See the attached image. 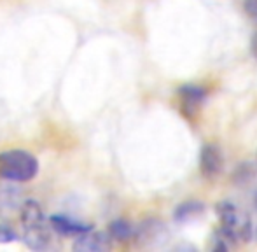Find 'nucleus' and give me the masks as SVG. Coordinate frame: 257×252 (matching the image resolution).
Wrapping results in <instances>:
<instances>
[{
    "label": "nucleus",
    "mask_w": 257,
    "mask_h": 252,
    "mask_svg": "<svg viewBox=\"0 0 257 252\" xmlns=\"http://www.w3.org/2000/svg\"><path fill=\"white\" fill-rule=\"evenodd\" d=\"M21 226L23 240L32 250H48L53 247L54 231L51 219L46 217L42 207L35 200H28L21 205Z\"/></svg>",
    "instance_id": "nucleus-1"
},
{
    "label": "nucleus",
    "mask_w": 257,
    "mask_h": 252,
    "mask_svg": "<svg viewBox=\"0 0 257 252\" xmlns=\"http://www.w3.org/2000/svg\"><path fill=\"white\" fill-rule=\"evenodd\" d=\"M39 163L28 151L11 149L0 153V177L4 181L28 182L37 175Z\"/></svg>",
    "instance_id": "nucleus-2"
},
{
    "label": "nucleus",
    "mask_w": 257,
    "mask_h": 252,
    "mask_svg": "<svg viewBox=\"0 0 257 252\" xmlns=\"http://www.w3.org/2000/svg\"><path fill=\"white\" fill-rule=\"evenodd\" d=\"M217 214H219L220 229L234 243L248 242L252 236V221L243 208H240L233 201H222L217 207Z\"/></svg>",
    "instance_id": "nucleus-3"
},
{
    "label": "nucleus",
    "mask_w": 257,
    "mask_h": 252,
    "mask_svg": "<svg viewBox=\"0 0 257 252\" xmlns=\"http://www.w3.org/2000/svg\"><path fill=\"white\" fill-rule=\"evenodd\" d=\"M222 153L215 144H206L200 154V170L206 179H213L222 170Z\"/></svg>",
    "instance_id": "nucleus-4"
},
{
    "label": "nucleus",
    "mask_w": 257,
    "mask_h": 252,
    "mask_svg": "<svg viewBox=\"0 0 257 252\" xmlns=\"http://www.w3.org/2000/svg\"><path fill=\"white\" fill-rule=\"evenodd\" d=\"M110 238L112 236L108 233H100V231H88L82 235L75 236L74 250L81 252H102L110 249Z\"/></svg>",
    "instance_id": "nucleus-5"
},
{
    "label": "nucleus",
    "mask_w": 257,
    "mask_h": 252,
    "mask_svg": "<svg viewBox=\"0 0 257 252\" xmlns=\"http://www.w3.org/2000/svg\"><path fill=\"white\" fill-rule=\"evenodd\" d=\"M205 96L206 91L203 88H198V86H182L179 89V100H180V107H182V112L186 116L196 114V110L203 103Z\"/></svg>",
    "instance_id": "nucleus-6"
},
{
    "label": "nucleus",
    "mask_w": 257,
    "mask_h": 252,
    "mask_svg": "<svg viewBox=\"0 0 257 252\" xmlns=\"http://www.w3.org/2000/svg\"><path fill=\"white\" fill-rule=\"evenodd\" d=\"M51 224L54 228V231L58 235H67V236H79L82 233H88L93 229V226L81 222L74 217H68V215H53L51 217Z\"/></svg>",
    "instance_id": "nucleus-7"
},
{
    "label": "nucleus",
    "mask_w": 257,
    "mask_h": 252,
    "mask_svg": "<svg viewBox=\"0 0 257 252\" xmlns=\"http://www.w3.org/2000/svg\"><path fill=\"white\" fill-rule=\"evenodd\" d=\"M20 205H21L20 189H18L16 186H13V181H11V184L0 186V210L13 212V210H16Z\"/></svg>",
    "instance_id": "nucleus-8"
},
{
    "label": "nucleus",
    "mask_w": 257,
    "mask_h": 252,
    "mask_svg": "<svg viewBox=\"0 0 257 252\" xmlns=\"http://www.w3.org/2000/svg\"><path fill=\"white\" fill-rule=\"evenodd\" d=\"M203 208L205 205L200 203V201H186V203H182L175 210V219L179 222H187L203 214Z\"/></svg>",
    "instance_id": "nucleus-9"
},
{
    "label": "nucleus",
    "mask_w": 257,
    "mask_h": 252,
    "mask_svg": "<svg viewBox=\"0 0 257 252\" xmlns=\"http://www.w3.org/2000/svg\"><path fill=\"white\" fill-rule=\"evenodd\" d=\"M108 235L114 240H119V242H126L133 236V228L128 221H122V219H117V221H112L110 226H108Z\"/></svg>",
    "instance_id": "nucleus-10"
},
{
    "label": "nucleus",
    "mask_w": 257,
    "mask_h": 252,
    "mask_svg": "<svg viewBox=\"0 0 257 252\" xmlns=\"http://www.w3.org/2000/svg\"><path fill=\"white\" fill-rule=\"evenodd\" d=\"M18 240V233L14 231L13 226L0 224V243H11Z\"/></svg>",
    "instance_id": "nucleus-11"
},
{
    "label": "nucleus",
    "mask_w": 257,
    "mask_h": 252,
    "mask_svg": "<svg viewBox=\"0 0 257 252\" xmlns=\"http://www.w3.org/2000/svg\"><path fill=\"white\" fill-rule=\"evenodd\" d=\"M243 9H245V13L248 14V18L257 23V0H245Z\"/></svg>",
    "instance_id": "nucleus-12"
},
{
    "label": "nucleus",
    "mask_w": 257,
    "mask_h": 252,
    "mask_svg": "<svg viewBox=\"0 0 257 252\" xmlns=\"http://www.w3.org/2000/svg\"><path fill=\"white\" fill-rule=\"evenodd\" d=\"M252 44H254V53L257 55V34L254 35V42H252Z\"/></svg>",
    "instance_id": "nucleus-13"
},
{
    "label": "nucleus",
    "mask_w": 257,
    "mask_h": 252,
    "mask_svg": "<svg viewBox=\"0 0 257 252\" xmlns=\"http://www.w3.org/2000/svg\"><path fill=\"white\" fill-rule=\"evenodd\" d=\"M255 208H257V194H255Z\"/></svg>",
    "instance_id": "nucleus-14"
},
{
    "label": "nucleus",
    "mask_w": 257,
    "mask_h": 252,
    "mask_svg": "<svg viewBox=\"0 0 257 252\" xmlns=\"http://www.w3.org/2000/svg\"><path fill=\"white\" fill-rule=\"evenodd\" d=\"M255 236H257V229H255Z\"/></svg>",
    "instance_id": "nucleus-15"
}]
</instances>
